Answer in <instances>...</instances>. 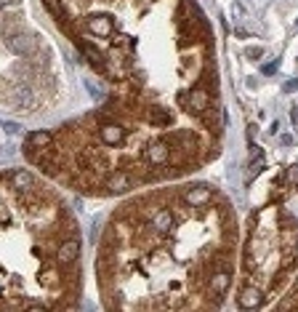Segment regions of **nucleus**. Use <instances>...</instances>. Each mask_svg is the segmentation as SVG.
Here are the masks:
<instances>
[{
    "label": "nucleus",
    "instance_id": "obj_1",
    "mask_svg": "<svg viewBox=\"0 0 298 312\" xmlns=\"http://www.w3.org/2000/svg\"><path fill=\"white\" fill-rule=\"evenodd\" d=\"M264 288L261 285H256V283H245L242 285V291L237 294V304H240L242 309H256V307H261L264 304Z\"/></svg>",
    "mask_w": 298,
    "mask_h": 312
},
{
    "label": "nucleus",
    "instance_id": "obj_2",
    "mask_svg": "<svg viewBox=\"0 0 298 312\" xmlns=\"http://www.w3.org/2000/svg\"><path fill=\"white\" fill-rule=\"evenodd\" d=\"M3 128H6L8 134H14V136H19V134H21V128H19L16 123H3Z\"/></svg>",
    "mask_w": 298,
    "mask_h": 312
},
{
    "label": "nucleus",
    "instance_id": "obj_3",
    "mask_svg": "<svg viewBox=\"0 0 298 312\" xmlns=\"http://www.w3.org/2000/svg\"><path fill=\"white\" fill-rule=\"evenodd\" d=\"M295 88H298V83H295V80H288V83H285V94H293Z\"/></svg>",
    "mask_w": 298,
    "mask_h": 312
},
{
    "label": "nucleus",
    "instance_id": "obj_4",
    "mask_svg": "<svg viewBox=\"0 0 298 312\" xmlns=\"http://www.w3.org/2000/svg\"><path fill=\"white\" fill-rule=\"evenodd\" d=\"M261 54H264V51H261V48H248V56H250V59H258Z\"/></svg>",
    "mask_w": 298,
    "mask_h": 312
},
{
    "label": "nucleus",
    "instance_id": "obj_5",
    "mask_svg": "<svg viewBox=\"0 0 298 312\" xmlns=\"http://www.w3.org/2000/svg\"><path fill=\"white\" fill-rule=\"evenodd\" d=\"M274 69H277V67H274V64H264V75H272Z\"/></svg>",
    "mask_w": 298,
    "mask_h": 312
},
{
    "label": "nucleus",
    "instance_id": "obj_6",
    "mask_svg": "<svg viewBox=\"0 0 298 312\" xmlns=\"http://www.w3.org/2000/svg\"><path fill=\"white\" fill-rule=\"evenodd\" d=\"M290 120H293V123H295V125H298V110H295V107H293V110H290Z\"/></svg>",
    "mask_w": 298,
    "mask_h": 312
},
{
    "label": "nucleus",
    "instance_id": "obj_7",
    "mask_svg": "<svg viewBox=\"0 0 298 312\" xmlns=\"http://www.w3.org/2000/svg\"><path fill=\"white\" fill-rule=\"evenodd\" d=\"M19 3V0H0V8H3V6H16Z\"/></svg>",
    "mask_w": 298,
    "mask_h": 312
},
{
    "label": "nucleus",
    "instance_id": "obj_8",
    "mask_svg": "<svg viewBox=\"0 0 298 312\" xmlns=\"http://www.w3.org/2000/svg\"><path fill=\"white\" fill-rule=\"evenodd\" d=\"M295 24H298V21H295Z\"/></svg>",
    "mask_w": 298,
    "mask_h": 312
}]
</instances>
